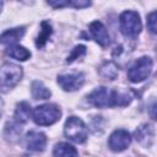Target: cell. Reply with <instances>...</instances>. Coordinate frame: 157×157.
<instances>
[{
	"label": "cell",
	"mask_w": 157,
	"mask_h": 157,
	"mask_svg": "<svg viewBox=\"0 0 157 157\" xmlns=\"http://www.w3.org/2000/svg\"><path fill=\"white\" fill-rule=\"evenodd\" d=\"M87 101L97 108H108L129 104L131 102V96L126 92H119L102 86L93 90L87 96Z\"/></svg>",
	"instance_id": "cell-1"
},
{
	"label": "cell",
	"mask_w": 157,
	"mask_h": 157,
	"mask_svg": "<svg viewBox=\"0 0 157 157\" xmlns=\"http://www.w3.org/2000/svg\"><path fill=\"white\" fill-rule=\"evenodd\" d=\"M61 117V110L56 104L47 103L36 107L32 110V119L37 125H52L56 123Z\"/></svg>",
	"instance_id": "cell-2"
},
{
	"label": "cell",
	"mask_w": 157,
	"mask_h": 157,
	"mask_svg": "<svg viewBox=\"0 0 157 157\" xmlns=\"http://www.w3.org/2000/svg\"><path fill=\"white\" fill-rule=\"evenodd\" d=\"M23 71L20 65L12 63H5L0 67V91L7 92L13 88L22 78Z\"/></svg>",
	"instance_id": "cell-3"
},
{
	"label": "cell",
	"mask_w": 157,
	"mask_h": 157,
	"mask_svg": "<svg viewBox=\"0 0 157 157\" xmlns=\"http://www.w3.org/2000/svg\"><path fill=\"white\" fill-rule=\"evenodd\" d=\"M64 134L69 140H71L76 144H82L86 141L88 131H87V126L80 118L70 117L65 121Z\"/></svg>",
	"instance_id": "cell-4"
},
{
	"label": "cell",
	"mask_w": 157,
	"mask_h": 157,
	"mask_svg": "<svg viewBox=\"0 0 157 157\" xmlns=\"http://www.w3.org/2000/svg\"><path fill=\"white\" fill-rule=\"evenodd\" d=\"M120 31L126 37H136L142 28L140 15L135 11H124L119 17Z\"/></svg>",
	"instance_id": "cell-5"
},
{
	"label": "cell",
	"mask_w": 157,
	"mask_h": 157,
	"mask_svg": "<svg viewBox=\"0 0 157 157\" xmlns=\"http://www.w3.org/2000/svg\"><path fill=\"white\" fill-rule=\"evenodd\" d=\"M152 66H153V61L150 56H141L139 58L129 69L128 71V77L131 82L137 83L141 82L144 80H146L151 71H152Z\"/></svg>",
	"instance_id": "cell-6"
},
{
	"label": "cell",
	"mask_w": 157,
	"mask_h": 157,
	"mask_svg": "<svg viewBox=\"0 0 157 157\" xmlns=\"http://www.w3.org/2000/svg\"><path fill=\"white\" fill-rule=\"evenodd\" d=\"M59 86L66 92H74L82 87L85 83V76L81 72L76 74H63L58 76Z\"/></svg>",
	"instance_id": "cell-7"
},
{
	"label": "cell",
	"mask_w": 157,
	"mask_h": 157,
	"mask_svg": "<svg viewBox=\"0 0 157 157\" xmlns=\"http://www.w3.org/2000/svg\"><path fill=\"white\" fill-rule=\"evenodd\" d=\"M130 142H131L130 134L123 129H118V130L113 131L108 140L109 148L114 152H121V151L126 150L129 147Z\"/></svg>",
	"instance_id": "cell-8"
},
{
	"label": "cell",
	"mask_w": 157,
	"mask_h": 157,
	"mask_svg": "<svg viewBox=\"0 0 157 157\" xmlns=\"http://www.w3.org/2000/svg\"><path fill=\"white\" fill-rule=\"evenodd\" d=\"M47 145V137L40 131H29L26 135V146L29 151L40 152Z\"/></svg>",
	"instance_id": "cell-9"
},
{
	"label": "cell",
	"mask_w": 157,
	"mask_h": 157,
	"mask_svg": "<svg viewBox=\"0 0 157 157\" xmlns=\"http://www.w3.org/2000/svg\"><path fill=\"white\" fill-rule=\"evenodd\" d=\"M90 33L92 38L101 45V47H107L109 44V34L107 32V28L104 25L99 21H93L90 25Z\"/></svg>",
	"instance_id": "cell-10"
},
{
	"label": "cell",
	"mask_w": 157,
	"mask_h": 157,
	"mask_svg": "<svg viewBox=\"0 0 157 157\" xmlns=\"http://www.w3.org/2000/svg\"><path fill=\"white\" fill-rule=\"evenodd\" d=\"M153 137H155V131L153 128L148 124H144L140 128H137V130L135 131V139L136 141H139V144H141L142 146H150L153 142Z\"/></svg>",
	"instance_id": "cell-11"
},
{
	"label": "cell",
	"mask_w": 157,
	"mask_h": 157,
	"mask_svg": "<svg viewBox=\"0 0 157 157\" xmlns=\"http://www.w3.org/2000/svg\"><path fill=\"white\" fill-rule=\"evenodd\" d=\"M25 34V28L23 27H17L12 29H7L4 33L0 34V43L1 44H7V45H13L16 42H18Z\"/></svg>",
	"instance_id": "cell-12"
},
{
	"label": "cell",
	"mask_w": 157,
	"mask_h": 157,
	"mask_svg": "<svg viewBox=\"0 0 157 157\" xmlns=\"http://www.w3.org/2000/svg\"><path fill=\"white\" fill-rule=\"evenodd\" d=\"M53 156L54 157H78V153L72 145L67 142H59L54 147Z\"/></svg>",
	"instance_id": "cell-13"
},
{
	"label": "cell",
	"mask_w": 157,
	"mask_h": 157,
	"mask_svg": "<svg viewBox=\"0 0 157 157\" xmlns=\"http://www.w3.org/2000/svg\"><path fill=\"white\" fill-rule=\"evenodd\" d=\"M31 115H32V109H31V105L27 102H20L16 105L15 121H17L18 124H25L29 119Z\"/></svg>",
	"instance_id": "cell-14"
},
{
	"label": "cell",
	"mask_w": 157,
	"mask_h": 157,
	"mask_svg": "<svg viewBox=\"0 0 157 157\" xmlns=\"http://www.w3.org/2000/svg\"><path fill=\"white\" fill-rule=\"evenodd\" d=\"M6 54L16 60H20V61H25L27 59H29L31 56V52L27 50L25 47L22 45H18V44H13V45H10L7 49H6Z\"/></svg>",
	"instance_id": "cell-15"
},
{
	"label": "cell",
	"mask_w": 157,
	"mask_h": 157,
	"mask_svg": "<svg viewBox=\"0 0 157 157\" xmlns=\"http://www.w3.org/2000/svg\"><path fill=\"white\" fill-rule=\"evenodd\" d=\"M31 92L34 99H48L52 96V92L44 86L42 81H33L31 86Z\"/></svg>",
	"instance_id": "cell-16"
},
{
	"label": "cell",
	"mask_w": 157,
	"mask_h": 157,
	"mask_svg": "<svg viewBox=\"0 0 157 157\" xmlns=\"http://www.w3.org/2000/svg\"><path fill=\"white\" fill-rule=\"evenodd\" d=\"M53 33V29H52V26L47 22V21H43L40 23V31H39V34L36 39V45L38 48H43L44 44L47 43V40L49 39V37L52 36Z\"/></svg>",
	"instance_id": "cell-17"
},
{
	"label": "cell",
	"mask_w": 157,
	"mask_h": 157,
	"mask_svg": "<svg viewBox=\"0 0 157 157\" xmlns=\"http://www.w3.org/2000/svg\"><path fill=\"white\" fill-rule=\"evenodd\" d=\"M21 131H22L21 124H18L17 121H10L5 126V136L10 141H16L20 137Z\"/></svg>",
	"instance_id": "cell-18"
},
{
	"label": "cell",
	"mask_w": 157,
	"mask_h": 157,
	"mask_svg": "<svg viewBox=\"0 0 157 157\" xmlns=\"http://www.w3.org/2000/svg\"><path fill=\"white\" fill-rule=\"evenodd\" d=\"M101 75L105 77L107 80H114L118 75V69L117 65L113 63H107L101 67Z\"/></svg>",
	"instance_id": "cell-19"
},
{
	"label": "cell",
	"mask_w": 157,
	"mask_h": 157,
	"mask_svg": "<svg viewBox=\"0 0 157 157\" xmlns=\"http://www.w3.org/2000/svg\"><path fill=\"white\" fill-rule=\"evenodd\" d=\"M85 54H86V47H85V45H76V47L72 49L71 54L67 56L66 63L71 64V63H74L76 59H78V58L83 56Z\"/></svg>",
	"instance_id": "cell-20"
},
{
	"label": "cell",
	"mask_w": 157,
	"mask_h": 157,
	"mask_svg": "<svg viewBox=\"0 0 157 157\" xmlns=\"http://www.w3.org/2000/svg\"><path fill=\"white\" fill-rule=\"evenodd\" d=\"M147 27L148 29L151 31V33H156L157 32V16H156V12H151L148 16H147Z\"/></svg>",
	"instance_id": "cell-21"
},
{
	"label": "cell",
	"mask_w": 157,
	"mask_h": 157,
	"mask_svg": "<svg viewBox=\"0 0 157 157\" xmlns=\"http://www.w3.org/2000/svg\"><path fill=\"white\" fill-rule=\"evenodd\" d=\"M47 4L55 9L63 7V6H69V1H63V0H49V1H47Z\"/></svg>",
	"instance_id": "cell-22"
},
{
	"label": "cell",
	"mask_w": 157,
	"mask_h": 157,
	"mask_svg": "<svg viewBox=\"0 0 157 157\" xmlns=\"http://www.w3.org/2000/svg\"><path fill=\"white\" fill-rule=\"evenodd\" d=\"M69 5L75 6V7H87L91 5V2L85 1V0H72V1H69Z\"/></svg>",
	"instance_id": "cell-23"
},
{
	"label": "cell",
	"mask_w": 157,
	"mask_h": 157,
	"mask_svg": "<svg viewBox=\"0 0 157 157\" xmlns=\"http://www.w3.org/2000/svg\"><path fill=\"white\" fill-rule=\"evenodd\" d=\"M2 107H4V103H2V101L0 99V117H1V114H2Z\"/></svg>",
	"instance_id": "cell-24"
},
{
	"label": "cell",
	"mask_w": 157,
	"mask_h": 157,
	"mask_svg": "<svg viewBox=\"0 0 157 157\" xmlns=\"http://www.w3.org/2000/svg\"><path fill=\"white\" fill-rule=\"evenodd\" d=\"M1 7H2V1H0V11H1Z\"/></svg>",
	"instance_id": "cell-25"
}]
</instances>
